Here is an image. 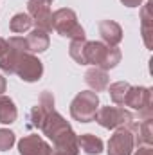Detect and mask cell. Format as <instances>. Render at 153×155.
Wrapping results in <instances>:
<instances>
[{
	"mask_svg": "<svg viewBox=\"0 0 153 155\" xmlns=\"http://www.w3.org/2000/svg\"><path fill=\"white\" fill-rule=\"evenodd\" d=\"M33 27V20L27 13H16L11 22H9V29L16 35H22V33H27L29 29Z\"/></svg>",
	"mask_w": 153,
	"mask_h": 155,
	"instance_id": "19",
	"label": "cell"
},
{
	"mask_svg": "<svg viewBox=\"0 0 153 155\" xmlns=\"http://www.w3.org/2000/svg\"><path fill=\"white\" fill-rule=\"evenodd\" d=\"M94 121H97L103 128L108 130H117L121 126H128L133 121V114L128 112L124 107H103L97 108Z\"/></svg>",
	"mask_w": 153,
	"mask_h": 155,
	"instance_id": "5",
	"label": "cell"
},
{
	"mask_svg": "<svg viewBox=\"0 0 153 155\" xmlns=\"http://www.w3.org/2000/svg\"><path fill=\"white\" fill-rule=\"evenodd\" d=\"M47 2H52V0H47Z\"/></svg>",
	"mask_w": 153,
	"mask_h": 155,
	"instance_id": "26",
	"label": "cell"
},
{
	"mask_svg": "<svg viewBox=\"0 0 153 155\" xmlns=\"http://www.w3.org/2000/svg\"><path fill=\"white\" fill-rule=\"evenodd\" d=\"M85 81H86V85H88L94 92H103V90H106L108 85H110L108 72L103 71V69H99V67L88 69L86 74H85Z\"/></svg>",
	"mask_w": 153,
	"mask_h": 155,
	"instance_id": "13",
	"label": "cell"
},
{
	"mask_svg": "<svg viewBox=\"0 0 153 155\" xmlns=\"http://www.w3.org/2000/svg\"><path fill=\"white\" fill-rule=\"evenodd\" d=\"M50 112L47 110V108H43L41 105H36V107H33L31 108V112H29V126H33V128H40L41 130V124H43V121H45V117L49 116Z\"/></svg>",
	"mask_w": 153,
	"mask_h": 155,
	"instance_id": "20",
	"label": "cell"
},
{
	"mask_svg": "<svg viewBox=\"0 0 153 155\" xmlns=\"http://www.w3.org/2000/svg\"><path fill=\"white\" fill-rule=\"evenodd\" d=\"M20 155H52V148L40 135H25L18 141Z\"/></svg>",
	"mask_w": 153,
	"mask_h": 155,
	"instance_id": "10",
	"label": "cell"
},
{
	"mask_svg": "<svg viewBox=\"0 0 153 155\" xmlns=\"http://www.w3.org/2000/svg\"><path fill=\"white\" fill-rule=\"evenodd\" d=\"M124 107H130L133 110L139 112V117L142 119H151L153 110H151V88L148 87H132Z\"/></svg>",
	"mask_w": 153,
	"mask_h": 155,
	"instance_id": "6",
	"label": "cell"
},
{
	"mask_svg": "<svg viewBox=\"0 0 153 155\" xmlns=\"http://www.w3.org/2000/svg\"><path fill=\"white\" fill-rule=\"evenodd\" d=\"M97 108H99V96L94 90H83L70 103V116L79 123H90L94 121Z\"/></svg>",
	"mask_w": 153,
	"mask_h": 155,
	"instance_id": "4",
	"label": "cell"
},
{
	"mask_svg": "<svg viewBox=\"0 0 153 155\" xmlns=\"http://www.w3.org/2000/svg\"><path fill=\"white\" fill-rule=\"evenodd\" d=\"M7 49H9V43H7V40H4L0 36V58L7 52Z\"/></svg>",
	"mask_w": 153,
	"mask_h": 155,
	"instance_id": "23",
	"label": "cell"
},
{
	"mask_svg": "<svg viewBox=\"0 0 153 155\" xmlns=\"http://www.w3.org/2000/svg\"><path fill=\"white\" fill-rule=\"evenodd\" d=\"M5 88H7V83H5V78H4L2 74H0V96H2L4 92H5Z\"/></svg>",
	"mask_w": 153,
	"mask_h": 155,
	"instance_id": "25",
	"label": "cell"
},
{
	"mask_svg": "<svg viewBox=\"0 0 153 155\" xmlns=\"http://www.w3.org/2000/svg\"><path fill=\"white\" fill-rule=\"evenodd\" d=\"M27 15L31 16L33 24H36L38 29H43L47 33L52 31L50 2H47V0H29L27 2Z\"/></svg>",
	"mask_w": 153,
	"mask_h": 155,
	"instance_id": "9",
	"label": "cell"
},
{
	"mask_svg": "<svg viewBox=\"0 0 153 155\" xmlns=\"http://www.w3.org/2000/svg\"><path fill=\"white\" fill-rule=\"evenodd\" d=\"M13 74H16L22 81L34 83V81H38L40 78L43 76V63L38 60V56H34L33 52H24L18 58Z\"/></svg>",
	"mask_w": 153,
	"mask_h": 155,
	"instance_id": "7",
	"label": "cell"
},
{
	"mask_svg": "<svg viewBox=\"0 0 153 155\" xmlns=\"http://www.w3.org/2000/svg\"><path fill=\"white\" fill-rule=\"evenodd\" d=\"M99 35L103 38V43L108 47H117L122 40V27L114 20H103L99 24Z\"/></svg>",
	"mask_w": 153,
	"mask_h": 155,
	"instance_id": "12",
	"label": "cell"
},
{
	"mask_svg": "<svg viewBox=\"0 0 153 155\" xmlns=\"http://www.w3.org/2000/svg\"><path fill=\"white\" fill-rule=\"evenodd\" d=\"M135 148V141H133V134L130 130V126H121L115 130V134L108 141V155H132Z\"/></svg>",
	"mask_w": 153,
	"mask_h": 155,
	"instance_id": "8",
	"label": "cell"
},
{
	"mask_svg": "<svg viewBox=\"0 0 153 155\" xmlns=\"http://www.w3.org/2000/svg\"><path fill=\"white\" fill-rule=\"evenodd\" d=\"M151 4H144L141 11V29H142V40L148 49H151V35H153V18H151Z\"/></svg>",
	"mask_w": 153,
	"mask_h": 155,
	"instance_id": "15",
	"label": "cell"
},
{
	"mask_svg": "<svg viewBox=\"0 0 153 155\" xmlns=\"http://www.w3.org/2000/svg\"><path fill=\"white\" fill-rule=\"evenodd\" d=\"M18 117V110L15 107V101L7 96H0V123L2 124H11Z\"/></svg>",
	"mask_w": 153,
	"mask_h": 155,
	"instance_id": "17",
	"label": "cell"
},
{
	"mask_svg": "<svg viewBox=\"0 0 153 155\" xmlns=\"http://www.w3.org/2000/svg\"><path fill=\"white\" fill-rule=\"evenodd\" d=\"M132 134H133V141L135 146H151L153 143V121L151 119H142L141 123H130L128 124Z\"/></svg>",
	"mask_w": 153,
	"mask_h": 155,
	"instance_id": "11",
	"label": "cell"
},
{
	"mask_svg": "<svg viewBox=\"0 0 153 155\" xmlns=\"http://www.w3.org/2000/svg\"><path fill=\"white\" fill-rule=\"evenodd\" d=\"M121 51L117 47H108L103 41H83L81 65H94L103 71H110L121 61Z\"/></svg>",
	"mask_w": 153,
	"mask_h": 155,
	"instance_id": "1",
	"label": "cell"
},
{
	"mask_svg": "<svg viewBox=\"0 0 153 155\" xmlns=\"http://www.w3.org/2000/svg\"><path fill=\"white\" fill-rule=\"evenodd\" d=\"M130 88H132L130 83H126V81H117V83H112V85L108 87V94H110L112 101H114L117 107H124V101H126V96H128Z\"/></svg>",
	"mask_w": 153,
	"mask_h": 155,
	"instance_id": "18",
	"label": "cell"
},
{
	"mask_svg": "<svg viewBox=\"0 0 153 155\" xmlns=\"http://www.w3.org/2000/svg\"><path fill=\"white\" fill-rule=\"evenodd\" d=\"M126 7H139L142 4V0H121Z\"/></svg>",
	"mask_w": 153,
	"mask_h": 155,
	"instance_id": "24",
	"label": "cell"
},
{
	"mask_svg": "<svg viewBox=\"0 0 153 155\" xmlns=\"http://www.w3.org/2000/svg\"><path fill=\"white\" fill-rule=\"evenodd\" d=\"M15 141H16V137H15V134H13L11 130H7V128H0V152H7V150H11L13 144H15Z\"/></svg>",
	"mask_w": 153,
	"mask_h": 155,
	"instance_id": "21",
	"label": "cell"
},
{
	"mask_svg": "<svg viewBox=\"0 0 153 155\" xmlns=\"http://www.w3.org/2000/svg\"><path fill=\"white\" fill-rule=\"evenodd\" d=\"M77 144H79V150H83L85 153L88 155H99L103 152V141L92 134H83L77 137Z\"/></svg>",
	"mask_w": 153,
	"mask_h": 155,
	"instance_id": "16",
	"label": "cell"
},
{
	"mask_svg": "<svg viewBox=\"0 0 153 155\" xmlns=\"http://www.w3.org/2000/svg\"><path fill=\"white\" fill-rule=\"evenodd\" d=\"M52 29L58 35L70 38V41L72 40H85V31L77 22V15L69 7H61V9L52 13Z\"/></svg>",
	"mask_w": 153,
	"mask_h": 155,
	"instance_id": "3",
	"label": "cell"
},
{
	"mask_svg": "<svg viewBox=\"0 0 153 155\" xmlns=\"http://www.w3.org/2000/svg\"><path fill=\"white\" fill-rule=\"evenodd\" d=\"M133 155H153L151 146H137V152Z\"/></svg>",
	"mask_w": 153,
	"mask_h": 155,
	"instance_id": "22",
	"label": "cell"
},
{
	"mask_svg": "<svg viewBox=\"0 0 153 155\" xmlns=\"http://www.w3.org/2000/svg\"><path fill=\"white\" fill-rule=\"evenodd\" d=\"M41 132L54 143V148L61 146H79L77 144V135L74 134L72 126L69 121H65L63 116H60L56 110H52L49 116L45 117L41 124Z\"/></svg>",
	"mask_w": 153,
	"mask_h": 155,
	"instance_id": "2",
	"label": "cell"
},
{
	"mask_svg": "<svg viewBox=\"0 0 153 155\" xmlns=\"http://www.w3.org/2000/svg\"><path fill=\"white\" fill-rule=\"evenodd\" d=\"M25 41H27V49H29V52H33V54L47 51L49 45H50L49 33L43 31V29H38V27L33 29V31L29 33V36L25 38Z\"/></svg>",
	"mask_w": 153,
	"mask_h": 155,
	"instance_id": "14",
	"label": "cell"
}]
</instances>
